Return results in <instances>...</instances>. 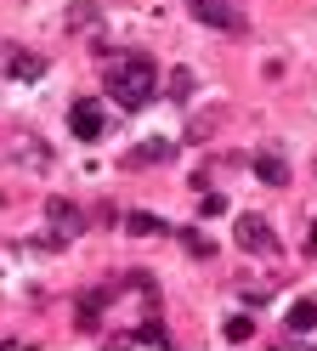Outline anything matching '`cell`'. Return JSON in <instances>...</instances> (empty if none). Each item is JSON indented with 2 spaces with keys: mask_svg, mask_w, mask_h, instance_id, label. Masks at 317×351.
<instances>
[{
  "mask_svg": "<svg viewBox=\"0 0 317 351\" xmlns=\"http://www.w3.org/2000/svg\"><path fill=\"white\" fill-rule=\"evenodd\" d=\"M165 159H176V142H136V147L125 153V170H142V165H165Z\"/></svg>",
  "mask_w": 317,
  "mask_h": 351,
  "instance_id": "obj_8",
  "label": "cell"
},
{
  "mask_svg": "<svg viewBox=\"0 0 317 351\" xmlns=\"http://www.w3.org/2000/svg\"><path fill=\"white\" fill-rule=\"evenodd\" d=\"M125 232H130V238H153V232H165V221L148 215V210H136V215H125Z\"/></svg>",
  "mask_w": 317,
  "mask_h": 351,
  "instance_id": "obj_12",
  "label": "cell"
},
{
  "mask_svg": "<svg viewBox=\"0 0 317 351\" xmlns=\"http://www.w3.org/2000/svg\"><path fill=\"white\" fill-rule=\"evenodd\" d=\"M45 221H51V244H68V238H80V232H85V215L68 204V199H51Z\"/></svg>",
  "mask_w": 317,
  "mask_h": 351,
  "instance_id": "obj_6",
  "label": "cell"
},
{
  "mask_svg": "<svg viewBox=\"0 0 317 351\" xmlns=\"http://www.w3.org/2000/svg\"><path fill=\"white\" fill-rule=\"evenodd\" d=\"M210 125H215V114H198V119L187 125V142H204V136H210Z\"/></svg>",
  "mask_w": 317,
  "mask_h": 351,
  "instance_id": "obj_16",
  "label": "cell"
},
{
  "mask_svg": "<svg viewBox=\"0 0 317 351\" xmlns=\"http://www.w3.org/2000/svg\"><path fill=\"white\" fill-rule=\"evenodd\" d=\"M238 244L249 250V255H278V232H272V221L266 215H238Z\"/></svg>",
  "mask_w": 317,
  "mask_h": 351,
  "instance_id": "obj_4",
  "label": "cell"
},
{
  "mask_svg": "<svg viewBox=\"0 0 317 351\" xmlns=\"http://www.w3.org/2000/svg\"><path fill=\"white\" fill-rule=\"evenodd\" d=\"M204 215H226V199H221V193H204Z\"/></svg>",
  "mask_w": 317,
  "mask_h": 351,
  "instance_id": "obj_18",
  "label": "cell"
},
{
  "mask_svg": "<svg viewBox=\"0 0 317 351\" xmlns=\"http://www.w3.org/2000/svg\"><path fill=\"white\" fill-rule=\"evenodd\" d=\"M68 130H74L80 142H97L102 130H108V114H102V102H91V97H80L74 108H68Z\"/></svg>",
  "mask_w": 317,
  "mask_h": 351,
  "instance_id": "obj_5",
  "label": "cell"
},
{
  "mask_svg": "<svg viewBox=\"0 0 317 351\" xmlns=\"http://www.w3.org/2000/svg\"><path fill=\"white\" fill-rule=\"evenodd\" d=\"M102 300H108V295H85V300H80V328H91V323L102 317Z\"/></svg>",
  "mask_w": 317,
  "mask_h": 351,
  "instance_id": "obj_15",
  "label": "cell"
},
{
  "mask_svg": "<svg viewBox=\"0 0 317 351\" xmlns=\"http://www.w3.org/2000/svg\"><path fill=\"white\" fill-rule=\"evenodd\" d=\"M317 328V295H301L289 306V335H312Z\"/></svg>",
  "mask_w": 317,
  "mask_h": 351,
  "instance_id": "obj_9",
  "label": "cell"
},
{
  "mask_svg": "<svg viewBox=\"0 0 317 351\" xmlns=\"http://www.w3.org/2000/svg\"><path fill=\"white\" fill-rule=\"evenodd\" d=\"M233 6H238V0H233Z\"/></svg>",
  "mask_w": 317,
  "mask_h": 351,
  "instance_id": "obj_20",
  "label": "cell"
},
{
  "mask_svg": "<svg viewBox=\"0 0 317 351\" xmlns=\"http://www.w3.org/2000/svg\"><path fill=\"white\" fill-rule=\"evenodd\" d=\"M12 159H23V165H34V170H45V165H51V147H45L40 136H29V130H12Z\"/></svg>",
  "mask_w": 317,
  "mask_h": 351,
  "instance_id": "obj_7",
  "label": "cell"
},
{
  "mask_svg": "<svg viewBox=\"0 0 317 351\" xmlns=\"http://www.w3.org/2000/svg\"><path fill=\"white\" fill-rule=\"evenodd\" d=\"M226 340H249V317H226Z\"/></svg>",
  "mask_w": 317,
  "mask_h": 351,
  "instance_id": "obj_17",
  "label": "cell"
},
{
  "mask_svg": "<svg viewBox=\"0 0 317 351\" xmlns=\"http://www.w3.org/2000/svg\"><path fill=\"white\" fill-rule=\"evenodd\" d=\"M306 244H312V250H317V221H312V232H306Z\"/></svg>",
  "mask_w": 317,
  "mask_h": 351,
  "instance_id": "obj_19",
  "label": "cell"
},
{
  "mask_svg": "<svg viewBox=\"0 0 317 351\" xmlns=\"http://www.w3.org/2000/svg\"><path fill=\"white\" fill-rule=\"evenodd\" d=\"M187 12L198 17V23H210V29H221V34H249V23H244V12L233 6V0H187Z\"/></svg>",
  "mask_w": 317,
  "mask_h": 351,
  "instance_id": "obj_2",
  "label": "cell"
},
{
  "mask_svg": "<svg viewBox=\"0 0 317 351\" xmlns=\"http://www.w3.org/2000/svg\"><path fill=\"white\" fill-rule=\"evenodd\" d=\"M181 244H187L193 255H215V244H210V238H204L198 227H181Z\"/></svg>",
  "mask_w": 317,
  "mask_h": 351,
  "instance_id": "obj_13",
  "label": "cell"
},
{
  "mask_svg": "<svg viewBox=\"0 0 317 351\" xmlns=\"http://www.w3.org/2000/svg\"><path fill=\"white\" fill-rule=\"evenodd\" d=\"M102 85H108V97L119 102V108H142L158 91V69H153L148 51H119V57H108Z\"/></svg>",
  "mask_w": 317,
  "mask_h": 351,
  "instance_id": "obj_1",
  "label": "cell"
},
{
  "mask_svg": "<svg viewBox=\"0 0 317 351\" xmlns=\"http://www.w3.org/2000/svg\"><path fill=\"white\" fill-rule=\"evenodd\" d=\"M97 23H102L97 0H74V6H68V29H97Z\"/></svg>",
  "mask_w": 317,
  "mask_h": 351,
  "instance_id": "obj_11",
  "label": "cell"
},
{
  "mask_svg": "<svg viewBox=\"0 0 317 351\" xmlns=\"http://www.w3.org/2000/svg\"><path fill=\"white\" fill-rule=\"evenodd\" d=\"M165 91H170L176 102H187V97H193V74H187V69H176V74H170V85H165Z\"/></svg>",
  "mask_w": 317,
  "mask_h": 351,
  "instance_id": "obj_14",
  "label": "cell"
},
{
  "mask_svg": "<svg viewBox=\"0 0 317 351\" xmlns=\"http://www.w3.org/2000/svg\"><path fill=\"white\" fill-rule=\"evenodd\" d=\"M255 176L272 182V187H283V182H289V165L278 159V153H261V159H255Z\"/></svg>",
  "mask_w": 317,
  "mask_h": 351,
  "instance_id": "obj_10",
  "label": "cell"
},
{
  "mask_svg": "<svg viewBox=\"0 0 317 351\" xmlns=\"http://www.w3.org/2000/svg\"><path fill=\"white\" fill-rule=\"evenodd\" d=\"M0 74H6V80H23V85H34V80H45V57L29 51V46H0Z\"/></svg>",
  "mask_w": 317,
  "mask_h": 351,
  "instance_id": "obj_3",
  "label": "cell"
}]
</instances>
